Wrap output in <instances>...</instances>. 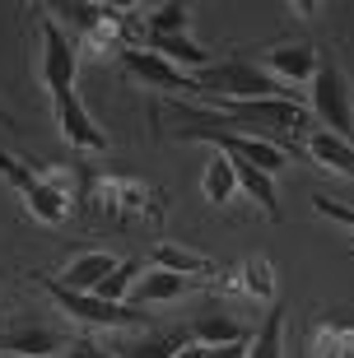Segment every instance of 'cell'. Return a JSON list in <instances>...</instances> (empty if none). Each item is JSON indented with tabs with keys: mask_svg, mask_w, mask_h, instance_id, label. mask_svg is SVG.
Here are the masks:
<instances>
[{
	"mask_svg": "<svg viewBox=\"0 0 354 358\" xmlns=\"http://www.w3.org/2000/svg\"><path fill=\"white\" fill-rule=\"evenodd\" d=\"M98 219L117 228H144V233H158L163 228V214H168V200L154 182L144 177H131V173H98L89 177V196Z\"/></svg>",
	"mask_w": 354,
	"mask_h": 358,
	"instance_id": "obj_1",
	"label": "cell"
},
{
	"mask_svg": "<svg viewBox=\"0 0 354 358\" xmlns=\"http://www.w3.org/2000/svg\"><path fill=\"white\" fill-rule=\"evenodd\" d=\"M66 28L84 33L93 52H126V47H144V19L126 5H103V0H70L61 5Z\"/></svg>",
	"mask_w": 354,
	"mask_h": 358,
	"instance_id": "obj_2",
	"label": "cell"
},
{
	"mask_svg": "<svg viewBox=\"0 0 354 358\" xmlns=\"http://www.w3.org/2000/svg\"><path fill=\"white\" fill-rule=\"evenodd\" d=\"M200 93H210L215 103H266V98H289L299 103L289 84H280L275 75H266L252 56H233V61H219L200 75Z\"/></svg>",
	"mask_w": 354,
	"mask_h": 358,
	"instance_id": "obj_3",
	"label": "cell"
},
{
	"mask_svg": "<svg viewBox=\"0 0 354 358\" xmlns=\"http://www.w3.org/2000/svg\"><path fill=\"white\" fill-rule=\"evenodd\" d=\"M33 284H38L70 321H79V326H144V312L131 307V303H103L98 293H75L52 275H33Z\"/></svg>",
	"mask_w": 354,
	"mask_h": 358,
	"instance_id": "obj_4",
	"label": "cell"
},
{
	"mask_svg": "<svg viewBox=\"0 0 354 358\" xmlns=\"http://www.w3.org/2000/svg\"><path fill=\"white\" fill-rule=\"evenodd\" d=\"M313 117L322 121V131L354 145V98H350V84H345L341 66L331 56H322V66L313 75Z\"/></svg>",
	"mask_w": 354,
	"mask_h": 358,
	"instance_id": "obj_5",
	"label": "cell"
},
{
	"mask_svg": "<svg viewBox=\"0 0 354 358\" xmlns=\"http://www.w3.org/2000/svg\"><path fill=\"white\" fill-rule=\"evenodd\" d=\"M0 177L19 191V200L28 205V214L38 219V224H66V214H70V205L61 196H56L52 186L38 177V168H28L24 159H14L10 149H0Z\"/></svg>",
	"mask_w": 354,
	"mask_h": 358,
	"instance_id": "obj_6",
	"label": "cell"
},
{
	"mask_svg": "<svg viewBox=\"0 0 354 358\" xmlns=\"http://www.w3.org/2000/svg\"><path fill=\"white\" fill-rule=\"evenodd\" d=\"M75 61H79L75 38L56 24L52 14H42V84L52 93V103L75 93Z\"/></svg>",
	"mask_w": 354,
	"mask_h": 358,
	"instance_id": "obj_7",
	"label": "cell"
},
{
	"mask_svg": "<svg viewBox=\"0 0 354 358\" xmlns=\"http://www.w3.org/2000/svg\"><path fill=\"white\" fill-rule=\"evenodd\" d=\"M121 56V75L135 84H144V89H163V93H200V80L196 75H186V70L168 66L163 56L144 52V47H126Z\"/></svg>",
	"mask_w": 354,
	"mask_h": 358,
	"instance_id": "obj_8",
	"label": "cell"
},
{
	"mask_svg": "<svg viewBox=\"0 0 354 358\" xmlns=\"http://www.w3.org/2000/svg\"><path fill=\"white\" fill-rule=\"evenodd\" d=\"M224 298H252V303H275V266L266 256H243L233 270H224L210 284Z\"/></svg>",
	"mask_w": 354,
	"mask_h": 358,
	"instance_id": "obj_9",
	"label": "cell"
},
{
	"mask_svg": "<svg viewBox=\"0 0 354 358\" xmlns=\"http://www.w3.org/2000/svg\"><path fill=\"white\" fill-rule=\"evenodd\" d=\"M266 75H275L280 84H313L317 66H322V52H317L313 42H275V47H266L261 56H252Z\"/></svg>",
	"mask_w": 354,
	"mask_h": 358,
	"instance_id": "obj_10",
	"label": "cell"
},
{
	"mask_svg": "<svg viewBox=\"0 0 354 358\" xmlns=\"http://www.w3.org/2000/svg\"><path fill=\"white\" fill-rule=\"evenodd\" d=\"M52 107H56V126H61V140H66V145H75L79 154H103L107 149L103 126H93V117L84 112V103H79V93L56 98Z\"/></svg>",
	"mask_w": 354,
	"mask_h": 358,
	"instance_id": "obj_11",
	"label": "cell"
},
{
	"mask_svg": "<svg viewBox=\"0 0 354 358\" xmlns=\"http://www.w3.org/2000/svg\"><path fill=\"white\" fill-rule=\"evenodd\" d=\"M303 349L308 358H354V317H313Z\"/></svg>",
	"mask_w": 354,
	"mask_h": 358,
	"instance_id": "obj_12",
	"label": "cell"
},
{
	"mask_svg": "<svg viewBox=\"0 0 354 358\" xmlns=\"http://www.w3.org/2000/svg\"><path fill=\"white\" fill-rule=\"evenodd\" d=\"M149 270H172V275L200 279V284H215V275H219V266H215L210 256L191 252V247H177V242H154V252H149Z\"/></svg>",
	"mask_w": 354,
	"mask_h": 358,
	"instance_id": "obj_13",
	"label": "cell"
},
{
	"mask_svg": "<svg viewBox=\"0 0 354 358\" xmlns=\"http://www.w3.org/2000/svg\"><path fill=\"white\" fill-rule=\"evenodd\" d=\"M299 154H308L317 168H327V173L350 177V182H354V145H350V140H341V135H331V131H322V126H317V131L303 135Z\"/></svg>",
	"mask_w": 354,
	"mask_h": 358,
	"instance_id": "obj_14",
	"label": "cell"
},
{
	"mask_svg": "<svg viewBox=\"0 0 354 358\" xmlns=\"http://www.w3.org/2000/svg\"><path fill=\"white\" fill-rule=\"evenodd\" d=\"M205 289L200 279H182V275H172V270H144L140 279H135V289L126 303L131 307H158V303H172V298H182V293H196Z\"/></svg>",
	"mask_w": 354,
	"mask_h": 358,
	"instance_id": "obj_15",
	"label": "cell"
},
{
	"mask_svg": "<svg viewBox=\"0 0 354 358\" xmlns=\"http://www.w3.org/2000/svg\"><path fill=\"white\" fill-rule=\"evenodd\" d=\"M186 335H191V345H200V349H224V345H243V340H252L247 326H238L233 317H219V312L196 317L191 326H186Z\"/></svg>",
	"mask_w": 354,
	"mask_h": 358,
	"instance_id": "obj_16",
	"label": "cell"
},
{
	"mask_svg": "<svg viewBox=\"0 0 354 358\" xmlns=\"http://www.w3.org/2000/svg\"><path fill=\"white\" fill-rule=\"evenodd\" d=\"M186 345H191L186 331H149L140 340H126V345H112V349H117V358H177Z\"/></svg>",
	"mask_w": 354,
	"mask_h": 358,
	"instance_id": "obj_17",
	"label": "cell"
},
{
	"mask_svg": "<svg viewBox=\"0 0 354 358\" xmlns=\"http://www.w3.org/2000/svg\"><path fill=\"white\" fill-rule=\"evenodd\" d=\"M117 266H121V261H117V256H107V252H84V256H75V261L66 266V279H61V284L75 289V293H93Z\"/></svg>",
	"mask_w": 354,
	"mask_h": 358,
	"instance_id": "obj_18",
	"label": "cell"
},
{
	"mask_svg": "<svg viewBox=\"0 0 354 358\" xmlns=\"http://www.w3.org/2000/svg\"><path fill=\"white\" fill-rule=\"evenodd\" d=\"M144 52L163 56V61L177 66V70H210V52L196 47L186 33H177V38H144Z\"/></svg>",
	"mask_w": 354,
	"mask_h": 358,
	"instance_id": "obj_19",
	"label": "cell"
},
{
	"mask_svg": "<svg viewBox=\"0 0 354 358\" xmlns=\"http://www.w3.org/2000/svg\"><path fill=\"white\" fill-rule=\"evenodd\" d=\"M56 349H66V345L42 326H19V331L0 335V354H14V358H52Z\"/></svg>",
	"mask_w": 354,
	"mask_h": 358,
	"instance_id": "obj_20",
	"label": "cell"
},
{
	"mask_svg": "<svg viewBox=\"0 0 354 358\" xmlns=\"http://www.w3.org/2000/svg\"><path fill=\"white\" fill-rule=\"evenodd\" d=\"M191 28V5L186 0H163L144 14V38H177Z\"/></svg>",
	"mask_w": 354,
	"mask_h": 358,
	"instance_id": "obj_21",
	"label": "cell"
},
{
	"mask_svg": "<svg viewBox=\"0 0 354 358\" xmlns=\"http://www.w3.org/2000/svg\"><path fill=\"white\" fill-rule=\"evenodd\" d=\"M247 358H285V307L271 303L261 331L247 340Z\"/></svg>",
	"mask_w": 354,
	"mask_h": 358,
	"instance_id": "obj_22",
	"label": "cell"
},
{
	"mask_svg": "<svg viewBox=\"0 0 354 358\" xmlns=\"http://www.w3.org/2000/svg\"><path fill=\"white\" fill-rule=\"evenodd\" d=\"M200 191H205V200H210V205H229V200H233V191H238V173H233V163L224 159L219 149H215L210 163H205Z\"/></svg>",
	"mask_w": 354,
	"mask_h": 358,
	"instance_id": "obj_23",
	"label": "cell"
},
{
	"mask_svg": "<svg viewBox=\"0 0 354 358\" xmlns=\"http://www.w3.org/2000/svg\"><path fill=\"white\" fill-rule=\"evenodd\" d=\"M144 270H140V261H121L117 270H112V275L103 279V284H98V298H103V303H126V298H131V289H135V279H140Z\"/></svg>",
	"mask_w": 354,
	"mask_h": 358,
	"instance_id": "obj_24",
	"label": "cell"
},
{
	"mask_svg": "<svg viewBox=\"0 0 354 358\" xmlns=\"http://www.w3.org/2000/svg\"><path fill=\"white\" fill-rule=\"evenodd\" d=\"M313 210L322 214V219H336V224H345L354 233V210H350V205H341V200H331V196H322V191H317V196H313Z\"/></svg>",
	"mask_w": 354,
	"mask_h": 358,
	"instance_id": "obj_25",
	"label": "cell"
},
{
	"mask_svg": "<svg viewBox=\"0 0 354 358\" xmlns=\"http://www.w3.org/2000/svg\"><path fill=\"white\" fill-rule=\"evenodd\" d=\"M66 358H117L107 345H98L93 335H75V340H66Z\"/></svg>",
	"mask_w": 354,
	"mask_h": 358,
	"instance_id": "obj_26",
	"label": "cell"
},
{
	"mask_svg": "<svg viewBox=\"0 0 354 358\" xmlns=\"http://www.w3.org/2000/svg\"><path fill=\"white\" fill-rule=\"evenodd\" d=\"M0 358H14V354H0Z\"/></svg>",
	"mask_w": 354,
	"mask_h": 358,
	"instance_id": "obj_27",
	"label": "cell"
}]
</instances>
